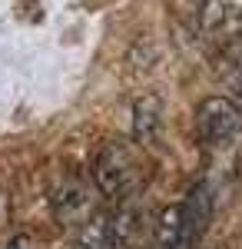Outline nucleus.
I'll list each match as a JSON object with an SVG mask.
<instances>
[{
  "label": "nucleus",
  "mask_w": 242,
  "mask_h": 249,
  "mask_svg": "<svg viewBox=\"0 0 242 249\" xmlns=\"http://www.w3.org/2000/svg\"><path fill=\"white\" fill-rule=\"evenodd\" d=\"M3 249H40V246H37V239H34L30 232H17V236L7 239V246H3Z\"/></svg>",
  "instance_id": "obj_7"
},
{
  "label": "nucleus",
  "mask_w": 242,
  "mask_h": 249,
  "mask_svg": "<svg viewBox=\"0 0 242 249\" xmlns=\"http://www.w3.org/2000/svg\"><path fill=\"white\" fill-rule=\"evenodd\" d=\"M159 133V100H139L133 107V140L136 143H153Z\"/></svg>",
  "instance_id": "obj_5"
},
{
  "label": "nucleus",
  "mask_w": 242,
  "mask_h": 249,
  "mask_svg": "<svg viewBox=\"0 0 242 249\" xmlns=\"http://www.w3.org/2000/svg\"><path fill=\"white\" fill-rule=\"evenodd\" d=\"M239 93H242V70H239Z\"/></svg>",
  "instance_id": "obj_8"
},
{
  "label": "nucleus",
  "mask_w": 242,
  "mask_h": 249,
  "mask_svg": "<svg viewBox=\"0 0 242 249\" xmlns=\"http://www.w3.org/2000/svg\"><path fill=\"white\" fill-rule=\"evenodd\" d=\"M153 239H156V249H189L199 239V232H196L192 219H189L186 203H173V206H166L159 213Z\"/></svg>",
  "instance_id": "obj_3"
},
{
  "label": "nucleus",
  "mask_w": 242,
  "mask_h": 249,
  "mask_svg": "<svg viewBox=\"0 0 242 249\" xmlns=\"http://www.w3.org/2000/svg\"><path fill=\"white\" fill-rule=\"evenodd\" d=\"M196 130L209 150H232L242 140V110L229 96H209L196 110Z\"/></svg>",
  "instance_id": "obj_2"
},
{
  "label": "nucleus",
  "mask_w": 242,
  "mask_h": 249,
  "mask_svg": "<svg viewBox=\"0 0 242 249\" xmlns=\"http://www.w3.org/2000/svg\"><path fill=\"white\" fill-rule=\"evenodd\" d=\"M93 179L103 196H133V190L143 179V163H139L136 146L120 143V140L103 143L93 160Z\"/></svg>",
  "instance_id": "obj_1"
},
{
  "label": "nucleus",
  "mask_w": 242,
  "mask_h": 249,
  "mask_svg": "<svg viewBox=\"0 0 242 249\" xmlns=\"http://www.w3.org/2000/svg\"><path fill=\"white\" fill-rule=\"evenodd\" d=\"M113 246V232H110V216L96 213L90 216L73 239V249H110Z\"/></svg>",
  "instance_id": "obj_6"
},
{
  "label": "nucleus",
  "mask_w": 242,
  "mask_h": 249,
  "mask_svg": "<svg viewBox=\"0 0 242 249\" xmlns=\"http://www.w3.org/2000/svg\"><path fill=\"white\" fill-rule=\"evenodd\" d=\"M199 20L206 30H219L242 20V0H199Z\"/></svg>",
  "instance_id": "obj_4"
}]
</instances>
